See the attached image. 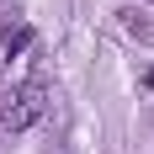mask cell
I'll return each instance as SVG.
<instances>
[{"label":"cell","mask_w":154,"mask_h":154,"mask_svg":"<svg viewBox=\"0 0 154 154\" xmlns=\"http://www.w3.org/2000/svg\"><path fill=\"white\" fill-rule=\"evenodd\" d=\"M43 112H48V85H43V80H21V85L5 96L0 122L11 128V133H27V128H37V122H43Z\"/></svg>","instance_id":"6da1fadb"},{"label":"cell","mask_w":154,"mask_h":154,"mask_svg":"<svg viewBox=\"0 0 154 154\" xmlns=\"http://www.w3.org/2000/svg\"><path fill=\"white\" fill-rule=\"evenodd\" d=\"M27 43H32V27H21V21L16 27H0V64H11Z\"/></svg>","instance_id":"7a4b0ae2"},{"label":"cell","mask_w":154,"mask_h":154,"mask_svg":"<svg viewBox=\"0 0 154 154\" xmlns=\"http://www.w3.org/2000/svg\"><path fill=\"white\" fill-rule=\"evenodd\" d=\"M149 85H154V69H149Z\"/></svg>","instance_id":"3957f363"}]
</instances>
